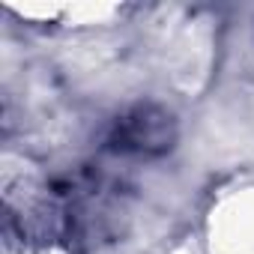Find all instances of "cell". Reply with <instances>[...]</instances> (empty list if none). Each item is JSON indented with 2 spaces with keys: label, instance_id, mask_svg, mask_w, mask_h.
<instances>
[{
  "label": "cell",
  "instance_id": "1",
  "mask_svg": "<svg viewBox=\"0 0 254 254\" xmlns=\"http://www.w3.org/2000/svg\"><path fill=\"white\" fill-rule=\"evenodd\" d=\"M114 141L126 153L141 156H162L177 141V123L165 108L156 105H138L129 111L114 129Z\"/></svg>",
  "mask_w": 254,
  "mask_h": 254
}]
</instances>
